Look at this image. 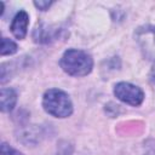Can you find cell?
<instances>
[{"label":"cell","mask_w":155,"mask_h":155,"mask_svg":"<svg viewBox=\"0 0 155 155\" xmlns=\"http://www.w3.org/2000/svg\"><path fill=\"white\" fill-rule=\"evenodd\" d=\"M0 102H1V111L7 113L11 111L17 102V94L12 88H1L0 92Z\"/></svg>","instance_id":"8992f818"},{"label":"cell","mask_w":155,"mask_h":155,"mask_svg":"<svg viewBox=\"0 0 155 155\" xmlns=\"http://www.w3.org/2000/svg\"><path fill=\"white\" fill-rule=\"evenodd\" d=\"M28 23H29L28 13L25 11H19L15 16V18H13V21L11 23L12 34L19 40L24 39L25 35H27V30H28Z\"/></svg>","instance_id":"277c9868"},{"label":"cell","mask_w":155,"mask_h":155,"mask_svg":"<svg viewBox=\"0 0 155 155\" xmlns=\"http://www.w3.org/2000/svg\"><path fill=\"white\" fill-rule=\"evenodd\" d=\"M34 5H35L39 10L45 11V10H47V8L52 5V1H35V2H34Z\"/></svg>","instance_id":"9c48e42d"},{"label":"cell","mask_w":155,"mask_h":155,"mask_svg":"<svg viewBox=\"0 0 155 155\" xmlns=\"http://www.w3.org/2000/svg\"><path fill=\"white\" fill-rule=\"evenodd\" d=\"M59 64L61 68L71 76H85L91 73L93 59L85 51L70 48L64 52Z\"/></svg>","instance_id":"6da1fadb"},{"label":"cell","mask_w":155,"mask_h":155,"mask_svg":"<svg viewBox=\"0 0 155 155\" xmlns=\"http://www.w3.org/2000/svg\"><path fill=\"white\" fill-rule=\"evenodd\" d=\"M147 30H148V31H150V30H151V31H154V33H155V27H154L153 29H147Z\"/></svg>","instance_id":"8fae6325"},{"label":"cell","mask_w":155,"mask_h":155,"mask_svg":"<svg viewBox=\"0 0 155 155\" xmlns=\"http://www.w3.org/2000/svg\"><path fill=\"white\" fill-rule=\"evenodd\" d=\"M17 45L16 42H13L12 40L7 39V38H2L1 39V50L0 53L1 56H6V54H13L17 52Z\"/></svg>","instance_id":"52a82bcc"},{"label":"cell","mask_w":155,"mask_h":155,"mask_svg":"<svg viewBox=\"0 0 155 155\" xmlns=\"http://www.w3.org/2000/svg\"><path fill=\"white\" fill-rule=\"evenodd\" d=\"M42 105L46 113L56 117H67L73 113V104L69 96L57 88H51L45 92Z\"/></svg>","instance_id":"7a4b0ae2"},{"label":"cell","mask_w":155,"mask_h":155,"mask_svg":"<svg viewBox=\"0 0 155 155\" xmlns=\"http://www.w3.org/2000/svg\"><path fill=\"white\" fill-rule=\"evenodd\" d=\"M33 36H34V40L36 42L48 44V42L54 41L59 36V29H56L52 27H44L42 24H40L34 30Z\"/></svg>","instance_id":"5b68a950"},{"label":"cell","mask_w":155,"mask_h":155,"mask_svg":"<svg viewBox=\"0 0 155 155\" xmlns=\"http://www.w3.org/2000/svg\"><path fill=\"white\" fill-rule=\"evenodd\" d=\"M151 81H153V84H154V86H155V75L151 76Z\"/></svg>","instance_id":"30bf717a"},{"label":"cell","mask_w":155,"mask_h":155,"mask_svg":"<svg viewBox=\"0 0 155 155\" xmlns=\"http://www.w3.org/2000/svg\"><path fill=\"white\" fill-rule=\"evenodd\" d=\"M114 94L121 102L130 104V105H133V107L140 105L143 99H144L143 91L138 86H134L130 82L116 84L114 87Z\"/></svg>","instance_id":"3957f363"},{"label":"cell","mask_w":155,"mask_h":155,"mask_svg":"<svg viewBox=\"0 0 155 155\" xmlns=\"http://www.w3.org/2000/svg\"><path fill=\"white\" fill-rule=\"evenodd\" d=\"M1 155H22V153H19L18 150L11 148L8 144L2 143L1 144Z\"/></svg>","instance_id":"ba28073f"}]
</instances>
